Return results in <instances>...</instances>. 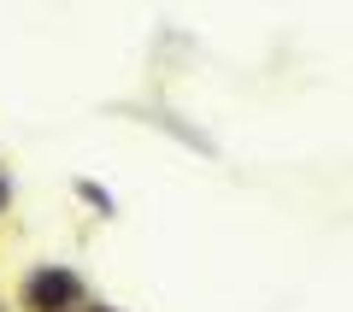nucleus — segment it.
Returning <instances> with one entry per match:
<instances>
[{
  "label": "nucleus",
  "instance_id": "f03ea898",
  "mask_svg": "<svg viewBox=\"0 0 353 312\" xmlns=\"http://www.w3.org/2000/svg\"><path fill=\"white\" fill-rule=\"evenodd\" d=\"M0 200H6V188H0Z\"/></svg>",
  "mask_w": 353,
  "mask_h": 312
},
{
  "label": "nucleus",
  "instance_id": "f257e3e1",
  "mask_svg": "<svg viewBox=\"0 0 353 312\" xmlns=\"http://www.w3.org/2000/svg\"><path fill=\"white\" fill-rule=\"evenodd\" d=\"M30 300H36L41 312L71 306V300H77V277H71V271H41L36 283H30Z\"/></svg>",
  "mask_w": 353,
  "mask_h": 312
}]
</instances>
